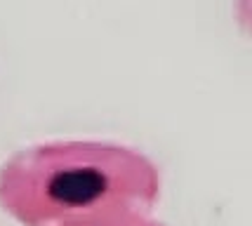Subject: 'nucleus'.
<instances>
[{"label": "nucleus", "instance_id": "1", "mask_svg": "<svg viewBox=\"0 0 252 226\" xmlns=\"http://www.w3.org/2000/svg\"><path fill=\"white\" fill-rule=\"evenodd\" d=\"M160 170L144 151L97 139H57L0 165V210L22 226H104L154 212Z\"/></svg>", "mask_w": 252, "mask_h": 226}, {"label": "nucleus", "instance_id": "2", "mask_svg": "<svg viewBox=\"0 0 252 226\" xmlns=\"http://www.w3.org/2000/svg\"><path fill=\"white\" fill-rule=\"evenodd\" d=\"M233 19L248 38H252V0H233Z\"/></svg>", "mask_w": 252, "mask_h": 226}, {"label": "nucleus", "instance_id": "3", "mask_svg": "<svg viewBox=\"0 0 252 226\" xmlns=\"http://www.w3.org/2000/svg\"><path fill=\"white\" fill-rule=\"evenodd\" d=\"M104 226H167L163 222L154 219L151 215L146 217H134V219H125V222H116V224H104Z\"/></svg>", "mask_w": 252, "mask_h": 226}]
</instances>
